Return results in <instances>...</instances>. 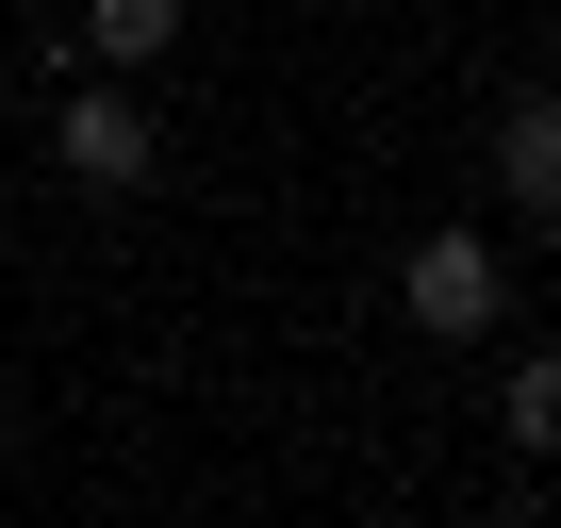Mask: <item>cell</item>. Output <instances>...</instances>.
Here are the masks:
<instances>
[{"instance_id": "6da1fadb", "label": "cell", "mask_w": 561, "mask_h": 528, "mask_svg": "<svg viewBox=\"0 0 561 528\" xmlns=\"http://www.w3.org/2000/svg\"><path fill=\"white\" fill-rule=\"evenodd\" d=\"M397 314H413L430 347H479V331H512V248H495L479 215L413 231V248H397Z\"/></svg>"}, {"instance_id": "277c9868", "label": "cell", "mask_w": 561, "mask_h": 528, "mask_svg": "<svg viewBox=\"0 0 561 528\" xmlns=\"http://www.w3.org/2000/svg\"><path fill=\"white\" fill-rule=\"evenodd\" d=\"M67 34H83V67H165V50L198 34V18H182V0H83Z\"/></svg>"}, {"instance_id": "7a4b0ae2", "label": "cell", "mask_w": 561, "mask_h": 528, "mask_svg": "<svg viewBox=\"0 0 561 528\" xmlns=\"http://www.w3.org/2000/svg\"><path fill=\"white\" fill-rule=\"evenodd\" d=\"M50 165H67L83 198H133V182L165 165V116L133 100V67H67V116H50Z\"/></svg>"}, {"instance_id": "5b68a950", "label": "cell", "mask_w": 561, "mask_h": 528, "mask_svg": "<svg viewBox=\"0 0 561 528\" xmlns=\"http://www.w3.org/2000/svg\"><path fill=\"white\" fill-rule=\"evenodd\" d=\"M495 429H512V462H561V347H512V380H495Z\"/></svg>"}, {"instance_id": "3957f363", "label": "cell", "mask_w": 561, "mask_h": 528, "mask_svg": "<svg viewBox=\"0 0 561 528\" xmlns=\"http://www.w3.org/2000/svg\"><path fill=\"white\" fill-rule=\"evenodd\" d=\"M479 149H495V198H512L528 231H561V67H528V83L495 100V133H479Z\"/></svg>"}]
</instances>
